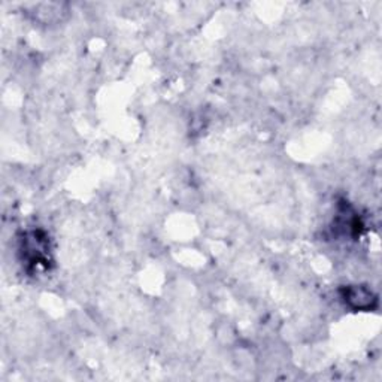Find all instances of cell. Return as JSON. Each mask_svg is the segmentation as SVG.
<instances>
[{"mask_svg": "<svg viewBox=\"0 0 382 382\" xmlns=\"http://www.w3.org/2000/svg\"><path fill=\"white\" fill-rule=\"evenodd\" d=\"M23 251L33 265H47L48 261V244L41 233H30L25 242H23Z\"/></svg>", "mask_w": 382, "mask_h": 382, "instance_id": "6da1fadb", "label": "cell"}, {"mask_svg": "<svg viewBox=\"0 0 382 382\" xmlns=\"http://www.w3.org/2000/svg\"><path fill=\"white\" fill-rule=\"evenodd\" d=\"M344 299L352 309L367 311L374 306L376 297L371 290L359 285H351L344 290Z\"/></svg>", "mask_w": 382, "mask_h": 382, "instance_id": "7a4b0ae2", "label": "cell"}]
</instances>
